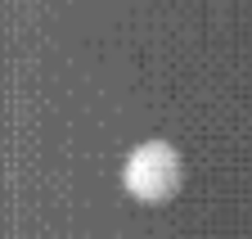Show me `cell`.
I'll list each match as a JSON object with an SVG mask.
<instances>
[{
	"label": "cell",
	"mask_w": 252,
	"mask_h": 239,
	"mask_svg": "<svg viewBox=\"0 0 252 239\" xmlns=\"http://www.w3.org/2000/svg\"><path fill=\"white\" fill-rule=\"evenodd\" d=\"M122 181L126 190H131L135 199L144 203H162L180 190V158H176V149L162 144V140H149L140 144L131 158H126V171H122Z\"/></svg>",
	"instance_id": "obj_1"
}]
</instances>
